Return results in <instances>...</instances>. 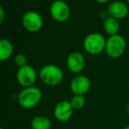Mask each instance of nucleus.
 <instances>
[{"instance_id": "obj_1", "label": "nucleus", "mask_w": 129, "mask_h": 129, "mask_svg": "<svg viewBox=\"0 0 129 129\" xmlns=\"http://www.w3.org/2000/svg\"><path fill=\"white\" fill-rule=\"evenodd\" d=\"M43 98L41 90L35 86L24 88L18 95V103L24 109H33Z\"/></svg>"}, {"instance_id": "obj_2", "label": "nucleus", "mask_w": 129, "mask_h": 129, "mask_svg": "<svg viewBox=\"0 0 129 129\" xmlns=\"http://www.w3.org/2000/svg\"><path fill=\"white\" fill-rule=\"evenodd\" d=\"M39 77L44 84L48 86H57L62 82L64 73L57 65L47 64L41 68L39 71Z\"/></svg>"}, {"instance_id": "obj_3", "label": "nucleus", "mask_w": 129, "mask_h": 129, "mask_svg": "<svg viewBox=\"0 0 129 129\" xmlns=\"http://www.w3.org/2000/svg\"><path fill=\"white\" fill-rule=\"evenodd\" d=\"M106 41L102 34L97 33L89 34L83 41V48L88 54H98L105 50Z\"/></svg>"}, {"instance_id": "obj_4", "label": "nucleus", "mask_w": 129, "mask_h": 129, "mask_svg": "<svg viewBox=\"0 0 129 129\" xmlns=\"http://www.w3.org/2000/svg\"><path fill=\"white\" fill-rule=\"evenodd\" d=\"M125 49H126V41L122 36L117 34V35L110 36L107 39L105 51L110 58L116 59L120 57L125 52Z\"/></svg>"}, {"instance_id": "obj_5", "label": "nucleus", "mask_w": 129, "mask_h": 129, "mask_svg": "<svg viewBox=\"0 0 129 129\" xmlns=\"http://www.w3.org/2000/svg\"><path fill=\"white\" fill-rule=\"evenodd\" d=\"M51 17L58 22H65L71 15L69 5L62 0H56L51 4L50 8Z\"/></svg>"}, {"instance_id": "obj_6", "label": "nucleus", "mask_w": 129, "mask_h": 129, "mask_svg": "<svg viewBox=\"0 0 129 129\" xmlns=\"http://www.w3.org/2000/svg\"><path fill=\"white\" fill-rule=\"evenodd\" d=\"M17 81L24 88L31 87L37 79V73L35 70L30 65L21 67L17 71Z\"/></svg>"}, {"instance_id": "obj_7", "label": "nucleus", "mask_w": 129, "mask_h": 129, "mask_svg": "<svg viewBox=\"0 0 129 129\" xmlns=\"http://www.w3.org/2000/svg\"><path fill=\"white\" fill-rule=\"evenodd\" d=\"M73 108L69 100H61L55 105L53 115L59 122H66L72 118Z\"/></svg>"}, {"instance_id": "obj_8", "label": "nucleus", "mask_w": 129, "mask_h": 129, "mask_svg": "<svg viewBox=\"0 0 129 129\" xmlns=\"http://www.w3.org/2000/svg\"><path fill=\"white\" fill-rule=\"evenodd\" d=\"M22 24L25 29H27L29 32H37L43 26V18L36 12H33V11L27 12L23 15Z\"/></svg>"}, {"instance_id": "obj_9", "label": "nucleus", "mask_w": 129, "mask_h": 129, "mask_svg": "<svg viewBox=\"0 0 129 129\" xmlns=\"http://www.w3.org/2000/svg\"><path fill=\"white\" fill-rule=\"evenodd\" d=\"M90 86H91L90 80L86 76L80 75L71 81L70 90L73 93V95L84 96L88 92Z\"/></svg>"}, {"instance_id": "obj_10", "label": "nucleus", "mask_w": 129, "mask_h": 129, "mask_svg": "<svg viewBox=\"0 0 129 129\" xmlns=\"http://www.w3.org/2000/svg\"><path fill=\"white\" fill-rule=\"evenodd\" d=\"M86 61L82 54L79 52H72L68 55L66 65L68 70L74 74H79L84 70Z\"/></svg>"}, {"instance_id": "obj_11", "label": "nucleus", "mask_w": 129, "mask_h": 129, "mask_svg": "<svg viewBox=\"0 0 129 129\" xmlns=\"http://www.w3.org/2000/svg\"><path fill=\"white\" fill-rule=\"evenodd\" d=\"M108 12L110 17L116 19H124L128 14V7L122 1H114L109 5Z\"/></svg>"}, {"instance_id": "obj_12", "label": "nucleus", "mask_w": 129, "mask_h": 129, "mask_svg": "<svg viewBox=\"0 0 129 129\" xmlns=\"http://www.w3.org/2000/svg\"><path fill=\"white\" fill-rule=\"evenodd\" d=\"M13 53V45L9 40L2 39L0 41V60L5 61L12 56Z\"/></svg>"}, {"instance_id": "obj_13", "label": "nucleus", "mask_w": 129, "mask_h": 129, "mask_svg": "<svg viewBox=\"0 0 129 129\" xmlns=\"http://www.w3.org/2000/svg\"><path fill=\"white\" fill-rule=\"evenodd\" d=\"M50 127H51V121L45 116H35L31 121L32 129H50Z\"/></svg>"}, {"instance_id": "obj_14", "label": "nucleus", "mask_w": 129, "mask_h": 129, "mask_svg": "<svg viewBox=\"0 0 129 129\" xmlns=\"http://www.w3.org/2000/svg\"><path fill=\"white\" fill-rule=\"evenodd\" d=\"M103 28L104 31L110 36L117 35L119 30V24L116 19L112 17H109L105 19L103 22Z\"/></svg>"}, {"instance_id": "obj_15", "label": "nucleus", "mask_w": 129, "mask_h": 129, "mask_svg": "<svg viewBox=\"0 0 129 129\" xmlns=\"http://www.w3.org/2000/svg\"><path fill=\"white\" fill-rule=\"evenodd\" d=\"M70 103L72 105L73 110H81L86 105V99H85L84 96L73 95V97L71 99Z\"/></svg>"}, {"instance_id": "obj_16", "label": "nucleus", "mask_w": 129, "mask_h": 129, "mask_svg": "<svg viewBox=\"0 0 129 129\" xmlns=\"http://www.w3.org/2000/svg\"><path fill=\"white\" fill-rule=\"evenodd\" d=\"M27 62H28V59H27L26 55H24V54H19L15 56V63L20 67V68L28 65Z\"/></svg>"}, {"instance_id": "obj_17", "label": "nucleus", "mask_w": 129, "mask_h": 129, "mask_svg": "<svg viewBox=\"0 0 129 129\" xmlns=\"http://www.w3.org/2000/svg\"><path fill=\"white\" fill-rule=\"evenodd\" d=\"M0 14H1V18H0V23H3L4 18H5V12H4L3 6L0 7Z\"/></svg>"}, {"instance_id": "obj_18", "label": "nucleus", "mask_w": 129, "mask_h": 129, "mask_svg": "<svg viewBox=\"0 0 129 129\" xmlns=\"http://www.w3.org/2000/svg\"><path fill=\"white\" fill-rule=\"evenodd\" d=\"M97 2H98V3H106V2L110 1V0H96Z\"/></svg>"}, {"instance_id": "obj_19", "label": "nucleus", "mask_w": 129, "mask_h": 129, "mask_svg": "<svg viewBox=\"0 0 129 129\" xmlns=\"http://www.w3.org/2000/svg\"><path fill=\"white\" fill-rule=\"evenodd\" d=\"M126 111L127 112V113H129V103L126 105Z\"/></svg>"}, {"instance_id": "obj_20", "label": "nucleus", "mask_w": 129, "mask_h": 129, "mask_svg": "<svg viewBox=\"0 0 129 129\" xmlns=\"http://www.w3.org/2000/svg\"><path fill=\"white\" fill-rule=\"evenodd\" d=\"M123 129H129V125H128V126H125Z\"/></svg>"}, {"instance_id": "obj_21", "label": "nucleus", "mask_w": 129, "mask_h": 129, "mask_svg": "<svg viewBox=\"0 0 129 129\" xmlns=\"http://www.w3.org/2000/svg\"><path fill=\"white\" fill-rule=\"evenodd\" d=\"M126 1H127V3H129V0H126Z\"/></svg>"}, {"instance_id": "obj_22", "label": "nucleus", "mask_w": 129, "mask_h": 129, "mask_svg": "<svg viewBox=\"0 0 129 129\" xmlns=\"http://www.w3.org/2000/svg\"><path fill=\"white\" fill-rule=\"evenodd\" d=\"M128 22H129V16H128Z\"/></svg>"}]
</instances>
